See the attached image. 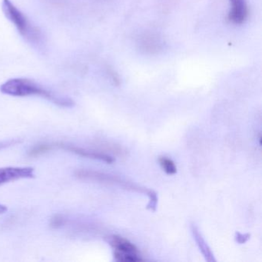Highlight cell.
<instances>
[{
    "label": "cell",
    "mask_w": 262,
    "mask_h": 262,
    "mask_svg": "<svg viewBox=\"0 0 262 262\" xmlns=\"http://www.w3.org/2000/svg\"><path fill=\"white\" fill-rule=\"evenodd\" d=\"M35 178V170L32 167H6L0 168V185L23 179Z\"/></svg>",
    "instance_id": "5"
},
{
    "label": "cell",
    "mask_w": 262,
    "mask_h": 262,
    "mask_svg": "<svg viewBox=\"0 0 262 262\" xmlns=\"http://www.w3.org/2000/svg\"><path fill=\"white\" fill-rule=\"evenodd\" d=\"M76 176L79 179H87V180L98 181V182H107V183L117 184L127 189L136 190L141 192L146 193L149 199H152L156 195V193L151 190H147L145 188H141L140 187L136 186L130 182H125L122 179L112 176L110 174H104V173L97 172L94 171H88V170H80L76 173Z\"/></svg>",
    "instance_id": "4"
},
{
    "label": "cell",
    "mask_w": 262,
    "mask_h": 262,
    "mask_svg": "<svg viewBox=\"0 0 262 262\" xmlns=\"http://www.w3.org/2000/svg\"><path fill=\"white\" fill-rule=\"evenodd\" d=\"M62 224H63V219L60 216H56L54 219H52V226L55 227V228L61 226Z\"/></svg>",
    "instance_id": "14"
},
{
    "label": "cell",
    "mask_w": 262,
    "mask_h": 262,
    "mask_svg": "<svg viewBox=\"0 0 262 262\" xmlns=\"http://www.w3.org/2000/svg\"><path fill=\"white\" fill-rule=\"evenodd\" d=\"M191 231H192L193 235H194V238L195 239L196 242H197L198 246H199V249L202 251L205 259H206L208 261H215V259H214V255H213L211 249H210L209 247L207 245L205 241L204 240L202 234L199 232V230L198 229L195 225H191Z\"/></svg>",
    "instance_id": "9"
},
{
    "label": "cell",
    "mask_w": 262,
    "mask_h": 262,
    "mask_svg": "<svg viewBox=\"0 0 262 262\" xmlns=\"http://www.w3.org/2000/svg\"><path fill=\"white\" fill-rule=\"evenodd\" d=\"M19 142V140H16V139H11V140L0 142V149L7 148V147L11 146V145H15V144L18 143Z\"/></svg>",
    "instance_id": "13"
},
{
    "label": "cell",
    "mask_w": 262,
    "mask_h": 262,
    "mask_svg": "<svg viewBox=\"0 0 262 262\" xmlns=\"http://www.w3.org/2000/svg\"><path fill=\"white\" fill-rule=\"evenodd\" d=\"M55 148H61L67 151H71L79 156L89 158V159H96V160L103 161L106 163L111 164L114 162L115 159L108 155L103 153L97 152V151H90V150L84 149L79 147L72 146V145H66L63 144H54Z\"/></svg>",
    "instance_id": "6"
},
{
    "label": "cell",
    "mask_w": 262,
    "mask_h": 262,
    "mask_svg": "<svg viewBox=\"0 0 262 262\" xmlns=\"http://www.w3.org/2000/svg\"><path fill=\"white\" fill-rule=\"evenodd\" d=\"M53 148H54L53 144H43V145H38V146L34 147V148L30 151V156H40V155L47 152V151L53 149Z\"/></svg>",
    "instance_id": "11"
},
{
    "label": "cell",
    "mask_w": 262,
    "mask_h": 262,
    "mask_svg": "<svg viewBox=\"0 0 262 262\" xmlns=\"http://www.w3.org/2000/svg\"><path fill=\"white\" fill-rule=\"evenodd\" d=\"M161 45L162 42L159 37L152 34L144 35L139 40L141 49L146 53H157L160 50Z\"/></svg>",
    "instance_id": "8"
},
{
    "label": "cell",
    "mask_w": 262,
    "mask_h": 262,
    "mask_svg": "<svg viewBox=\"0 0 262 262\" xmlns=\"http://www.w3.org/2000/svg\"><path fill=\"white\" fill-rule=\"evenodd\" d=\"M250 234H241V233H236L235 240L236 242H238L239 244H244L249 239Z\"/></svg>",
    "instance_id": "12"
},
{
    "label": "cell",
    "mask_w": 262,
    "mask_h": 262,
    "mask_svg": "<svg viewBox=\"0 0 262 262\" xmlns=\"http://www.w3.org/2000/svg\"><path fill=\"white\" fill-rule=\"evenodd\" d=\"M0 92L15 97L39 96L61 107H72L74 105V102L70 98L58 96L44 88L40 84L26 78L9 79L1 85Z\"/></svg>",
    "instance_id": "1"
},
{
    "label": "cell",
    "mask_w": 262,
    "mask_h": 262,
    "mask_svg": "<svg viewBox=\"0 0 262 262\" xmlns=\"http://www.w3.org/2000/svg\"><path fill=\"white\" fill-rule=\"evenodd\" d=\"M7 211V207L0 204V214H4Z\"/></svg>",
    "instance_id": "15"
},
{
    "label": "cell",
    "mask_w": 262,
    "mask_h": 262,
    "mask_svg": "<svg viewBox=\"0 0 262 262\" xmlns=\"http://www.w3.org/2000/svg\"><path fill=\"white\" fill-rule=\"evenodd\" d=\"M2 10L6 18L14 25L25 40L36 46L42 42V32L10 0H3Z\"/></svg>",
    "instance_id": "2"
},
{
    "label": "cell",
    "mask_w": 262,
    "mask_h": 262,
    "mask_svg": "<svg viewBox=\"0 0 262 262\" xmlns=\"http://www.w3.org/2000/svg\"><path fill=\"white\" fill-rule=\"evenodd\" d=\"M108 242L115 250V257L119 261L136 262L142 260L137 247L125 237L113 235L110 237Z\"/></svg>",
    "instance_id": "3"
},
{
    "label": "cell",
    "mask_w": 262,
    "mask_h": 262,
    "mask_svg": "<svg viewBox=\"0 0 262 262\" xmlns=\"http://www.w3.org/2000/svg\"><path fill=\"white\" fill-rule=\"evenodd\" d=\"M259 145H261V136H260V134H259Z\"/></svg>",
    "instance_id": "16"
},
{
    "label": "cell",
    "mask_w": 262,
    "mask_h": 262,
    "mask_svg": "<svg viewBox=\"0 0 262 262\" xmlns=\"http://www.w3.org/2000/svg\"><path fill=\"white\" fill-rule=\"evenodd\" d=\"M231 10L228 19L233 24H242L248 17V10L245 0H230Z\"/></svg>",
    "instance_id": "7"
},
{
    "label": "cell",
    "mask_w": 262,
    "mask_h": 262,
    "mask_svg": "<svg viewBox=\"0 0 262 262\" xmlns=\"http://www.w3.org/2000/svg\"><path fill=\"white\" fill-rule=\"evenodd\" d=\"M159 161L162 169L167 174H174L177 172V167H176V164L171 159L162 156V157L159 158Z\"/></svg>",
    "instance_id": "10"
}]
</instances>
